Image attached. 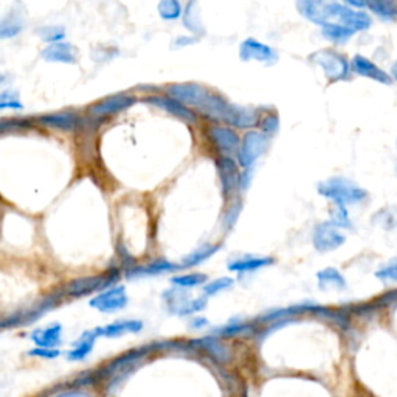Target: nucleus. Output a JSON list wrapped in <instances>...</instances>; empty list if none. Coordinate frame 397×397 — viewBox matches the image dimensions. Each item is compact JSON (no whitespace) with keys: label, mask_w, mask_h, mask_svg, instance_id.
Instances as JSON below:
<instances>
[{"label":"nucleus","mask_w":397,"mask_h":397,"mask_svg":"<svg viewBox=\"0 0 397 397\" xmlns=\"http://www.w3.org/2000/svg\"><path fill=\"white\" fill-rule=\"evenodd\" d=\"M316 188L323 197L332 201L335 205H345V207L363 202L368 197V192L363 188L343 177L327 179L325 182H320Z\"/></svg>","instance_id":"obj_1"},{"label":"nucleus","mask_w":397,"mask_h":397,"mask_svg":"<svg viewBox=\"0 0 397 397\" xmlns=\"http://www.w3.org/2000/svg\"><path fill=\"white\" fill-rule=\"evenodd\" d=\"M309 59L321 67L323 73L326 74V78L332 83L337 81H343L349 78L351 73V62L346 59L345 54H341L335 50H318L309 56Z\"/></svg>","instance_id":"obj_2"},{"label":"nucleus","mask_w":397,"mask_h":397,"mask_svg":"<svg viewBox=\"0 0 397 397\" xmlns=\"http://www.w3.org/2000/svg\"><path fill=\"white\" fill-rule=\"evenodd\" d=\"M326 10V17L329 19H335L338 23L345 25V27L357 31H366L371 28L372 21L368 12H363L360 10H354L351 6L347 5H341V3H326L325 6Z\"/></svg>","instance_id":"obj_3"},{"label":"nucleus","mask_w":397,"mask_h":397,"mask_svg":"<svg viewBox=\"0 0 397 397\" xmlns=\"http://www.w3.org/2000/svg\"><path fill=\"white\" fill-rule=\"evenodd\" d=\"M269 143V135H265L261 130H248L242 136L241 146L238 151V161L239 165L247 170L256 163L258 159L264 154Z\"/></svg>","instance_id":"obj_4"},{"label":"nucleus","mask_w":397,"mask_h":397,"mask_svg":"<svg viewBox=\"0 0 397 397\" xmlns=\"http://www.w3.org/2000/svg\"><path fill=\"white\" fill-rule=\"evenodd\" d=\"M163 300L166 301L167 310L174 315L186 316L197 314L207 307V298H196V300H190L188 294L183 289H172L166 290L163 294Z\"/></svg>","instance_id":"obj_5"},{"label":"nucleus","mask_w":397,"mask_h":397,"mask_svg":"<svg viewBox=\"0 0 397 397\" xmlns=\"http://www.w3.org/2000/svg\"><path fill=\"white\" fill-rule=\"evenodd\" d=\"M116 278H118L116 273L109 272V273H104V275L73 279V281H70L65 285L62 294L67 296H74V298L90 295L93 294V292L108 289L109 285H112V283L116 281Z\"/></svg>","instance_id":"obj_6"},{"label":"nucleus","mask_w":397,"mask_h":397,"mask_svg":"<svg viewBox=\"0 0 397 397\" xmlns=\"http://www.w3.org/2000/svg\"><path fill=\"white\" fill-rule=\"evenodd\" d=\"M92 309H96L103 314H115L128 306V295L124 285H112V287L103 289L99 294L89 301Z\"/></svg>","instance_id":"obj_7"},{"label":"nucleus","mask_w":397,"mask_h":397,"mask_svg":"<svg viewBox=\"0 0 397 397\" xmlns=\"http://www.w3.org/2000/svg\"><path fill=\"white\" fill-rule=\"evenodd\" d=\"M210 141L222 155H238L241 146V136L233 128L222 126V124H210L207 129Z\"/></svg>","instance_id":"obj_8"},{"label":"nucleus","mask_w":397,"mask_h":397,"mask_svg":"<svg viewBox=\"0 0 397 397\" xmlns=\"http://www.w3.org/2000/svg\"><path fill=\"white\" fill-rule=\"evenodd\" d=\"M201 115L207 120L216 124H230L233 114V104L227 101L225 96H222L217 92H210L207 99L198 108Z\"/></svg>","instance_id":"obj_9"},{"label":"nucleus","mask_w":397,"mask_h":397,"mask_svg":"<svg viewBox=\"0 0 397 397\" xmlns=\"http://www.w3.org/2000/svg\"><path fill=\"white\" fill-rule=\"evenodd\" d=\"M167 96L183 103L188 108H201L207 99L210 90L207 87L197 83H177L166 87Z\"/></svg>","instance_id":"obj_10"},{"label":"nucleus","mask_w":397,"mask_h":397,"mask_svg":"<svg viewBox=\"0 0 397 397\" xmlns=\"http://www.w3.org/2000/svg\"><path fill=\"white\" fill-rule=\"evenodd\" d=\"M346 242V236L331 222H321L315 227L312 234V244L316 252L327 253L337 250Z\"/></svg>","instance_id":"obj_11"},{"label":"nucleus","mask_w":397,"mask_h":397,"mask_svg":"<svg viewBox=\"0 0 397 397\" xmlns=\"http://www.w3.org/2000/svg\"><path fill=\"white\" fill-rule=\"evenodd\" d=\"M216 166H217V172H219V179H221V185H222V191L223 196L225 197H232L238 192L241 188V172L238 163L233 157L230 155H221L216 160Z\"/></svg>","instance_id":"obj_12"},{"label":"nucleus","mask_w":397,"mask_h":397,"mask_svg":"<svg viewBox=\"0 0 397 397\" xmlns=\"http://www.w3.org/2000/svg\"><path fill=\"white\" fill-rule=\"evenodd\" d=\"M239 58L244 62L258 61L263 64H275L278 54L275 50L267 43H263L254 39V37H247L239 47Z\"/></svg>","instance_id":"obj_13"},{"label":"nucleus","mask_w":397,"mask_h":397,"mask_svg":"<svg viewBox=\"0 0 397 397\" xmlns=\"http://www.w3.org/2000/svg\"><path fill=\"white\" fill-rule=\"evenodd\" d=\"M135 101L136 99L132 95H128V93H116V95L108 96L101 99V101L92 104L89 108V114L96 118L110 116L129 109Z\"/></svg>","instance_id":"obj_14"},{"label":"nucleus","mask_w":397,"mask_h":397,"mask_svg":"<svg viewBox=\"0 0 397 397\" xmlns=\"http://www.w3.org/2000/svg\"><path fill=\"white\" fill-rule=\"evenodd\" d=\"M146 101L149 104L155 105V108H159L161 110L167 112V114L179 118V120H182L188 124H196L197 123V114L196 112H192L191 108L188 105H185L183 103L177 101V99H174L171 96H147Z\"/></svg>","instance_id":"obj_15"},{"label":"nucleus","mask_w":397,"mask_h":397,"mask_svg":"<svg viewBox=\"0 0 397 397\" xmlns=\"http://www.w3.org/2000/svg\"><path fill=\"white\" fill-rule=\"evenodd\" d=\"M37 123L45 128H53L59 130H78L83 128V118L73 110L54 112V114H45L37 118Z\"/></svg>","instance_id":"obj_16"},{"label":"nucleus","mask_w":397,"mask_h":397,"mask_svg":"<svg viewBox=\"0 0 397 397\" xmlns=\"http://www.w3.org/2000/svg\"><path fill=\"white\" fill-rule=\"evenodd\" d=\"M351 68L358 74V77L372 79V81H376V83H380L385 85H389L391 83H393L391 74H388L383 70V68L378 67L376 62H372L371 59L366 58V56H362V54L354 56L351 61Z\"/></svg>","instance_id":"obj_17"},{"label":"nucleus","mask_w":397,"mask_h":397,"mask_svg":"<svg viewBox=\"0 0 397 397\" xmlns=\"http://www.w3.org/2000/svg\"><path fill=\"white\" fill-rule=\"evenodd\" d=\"M143 329V321L140 320H116L105 326H98L92 329L96 338H116L126 334H136Z\"/></svg>","instance_id":"obj_18"},{"label":"nucleus","mask_w":397,"mask_h":397,"mask_svg":"<svg viewBox=\"0 0 397 397\" xmlns=\"http://www.w3.org/2000/svg\"><path fill=\"white\" fill-rule=\"evenodd\" d=\"M145 352H146V349H143L141 347V349H134L130 352L123 354V356L116 357L115 360H112L109 365H104L101 371H98V377L101 376L103 378H110L112 376L123 374V372L129 369L130 366L136 362V360L145 356Z\"/></svg>","instance_id":"obj_19"},{"label":"nucleus","mask_w":397,"mask_h":397,"mask_svg":"<svg viewBox=\"0 0 397 397\" xmlns=\"http://www.w3.org/2000/svg\"><path fill=\"white\" fill-rule=\"evenodd\" d=\"M41 56L47 62H59V64H74L77 62L74 48L67 42L48 43L41 52Z\"/></svg>","instance_id":"obj_20"},{"label":"nucleus","mask_w":397,"mask_h":397,"mask_svg":"<svg viewBox=\"0 0 397 397\" xmlns=\"http://www.w3.org/2000/svg\"><path fill=\"white\" fill-rule=\"evenodd\" d=\"M326 3L323 0H296V10L300 14L307 19L309 22L323 27L327 21L326 17Z\"/></svg>","instance_id":"obj_21"},{"label":"nucleus","mask_w":397,"mask_h":397,"mask_svg":"<svg viewBox=\"0 0 397 397\" xmlns=\"http://www.w3.org/2000/svg\"><path fill=\"white\" fill-rule=\"evenodd\" d=\"M62 326L59 323H52L45 327H37L31 332L30 338L37 347H56L61 343Z\"/></svg>","instance_id":"obj_22"},{"label":"nucleus","mask_w":397,"mask_h":397,"mask_svg":"<svg viewBox=\"0 0 397 397\" xmlns=\"http://www.w3.org/2000/svg\"><path fill=\"white\" fill-rule=\"evenodd\" d=\"M275 264V258L270 256H242L238 259H233L228 263V270L234 273H248L254 272L264 267H269Z\"/></svg>","instance_id":"obj_23"},{"label":"nucleus","mask_w":397,"mask_h":397,"mask_svg":"<svg viewBox=\"0 0 397 397\" xmlns=\"http://www.w3.org/2000/svg\"><path fill=\"white\" fill-rule=\"evenodd\" d=\"M182 269L172 263H167V261H155V263H151L147 265H141V267H132L126 275L128 278H141V276H155V275H161V273H170L174 270Z\"/></svg>","instance_id":"obj_24"},{"label":"nucleus","mask_w":397,"mask_h":397,"mask_svg":"<svg viewBox=\"0 0 397 397\" xmlns=\"http://www.w3.org/2000/svg\"><path fill=\"white\" fill-rule=\"evenodd\" d=\"M258 121H259V116H258L256 109L233 104V114H232L230 126H234L239 129H250L256 126Z\"/></svg>","instance_id":"obj_25"},{"label":"nucleus","mask_w":397,"mask_h":397,"mask_svg":"<svg viewBox=\"0 0 397 397\" xmlns=\"http://www.w3.org/2000/svg\"><path fill=\"white\" fill-rule=\"evenodd\" d=\"M182 19H183L185 28L190 30L192 34L202 36L205 33L201 10H198L197 0H190V2L186 3V8L182 12Z\"/></svg>","instance_id":"obj_26"},{"label":"nucleus","mask_w":397,"mask_h":397,"mask_svg":"<svg viewBox=\"0 0 397 397\" xmlns=\"http://www.w3.org/2000/svg\"><path fill=\"white\" fill-rule=\"evenodd\" d=\"M95 341L96 337L95 334L92 332V329L90 331H85L81 335L77 343H74L72 349L67 352V358L70 360V362H81V360H84L92 352L93 346H95Z\"/></svg>","instance_id":"obj_27"},{"label":"nucleus","mask_w":397,"mask_h":397,"mask_svg":"<svg viewBox=\"0 0 397 397\" xmlns=\"http://www.w3.org/2000/svg\"><path fill=\"white\" fill-rule=\"evenodd\" d=\"M316 279H318V285L323 290L346 289L345 276L337 269H334V267H326V269L320 270L316 273Z\"/></svg>","instance_id":"obj_28"},{"label":"nucleus","mask_w":397,"mask_h":397,"mask_svg":"<svg viewBox=\"0 0 397 397\" xmlns=\"http://www.w3.org/2000/svg\"><path fill=\"white\" fill-rule=\"evenodd\" d=\"M321 33L326 39L332 41L335 43H345L351 39V37L356 34V31L345 27L338 22H326L321 27Z\"/></svg>","instance_id":"obj_29"},{"label":"nucleus","mask_w":397,"mask_h":397,"mask_svg":"<svg viewBox=\"0 0 397 397\" xmlns=\"http://www.w3.org/2000/svg\"><path fill=\"white\" fill-rule=\"evenodd\" d=\"M368 8L382 21H397V0H369Z\"/></svg>","instance_id":"obj_30"},{"label":"nucleus","mask_w":397,"mask_h":397,"mask_svg":"<svg viewBox=\"0 0 397 397\" xmlns=\"http://www.w3.org/2000/svg\"><path fill=\"white\" fill-rule=\"evenodd\" d=\"M23 21L17 12H10L5 17L0 19V39H11L22 33Z\"/></svg>","instance_id":"obj_31"},{"label":"nucleus","mask_w":397,"mask_h":397,"mask_svg":"<svg viewBox=\"0 0 397 397\" xmlns=\"http://www.w3.org/2000/svg\"><path fill=\"white\" fill-rule=\"evenodd\" d=\"M221 250L219 244H207L201 248H197L196 252H192L182 261V269H190V267H196L198 264H202L203 261L210 259L214 253Z\"/></svg>","instance_id":"obj_32"},{"label":"nucleus","mask_w":397,"mask_h":397,"mask_svg":"<svg viewBox=\"0 0 397 397\" xmlns=\"http://www.w3.org/2000/svg\"><path fill=\"white\" fill-rule=\"evenodd\" d=\"M159 16L163 19V21H177V19L182 17V3L180 0H160L157 5Z\"/></svg>","instance_id":"obj_33"},{"label":"nucleus","mask_w":397,"mask_h":397,"mask_svg":"<svg viewBox=\"0 0 397 397\" xmlns=\"http://www.w3.org/2000/svg\"><path fill=\"white\" fill-rule=\"evenodd\" d=\"M12 110V112H21L23 110V104L21 101L17 90H3L0 92V112Z\"/></svg>","instance_id":"obj_34"},{"label":"nucleus","mask_w":397,"mask_h":397,"mask_svg":"<svg viewBox=\"0 0 397 397\" xmlns=\"http://www.w3.org/2000/svg\"><path fill=\"white\" fill-rule=\"evenodd\" d=\"M41 39L47 43H56L62 42L65 37V28L61 25H47V27H41L37 30Z\"/></svg>","instance_id":"obj_35"},{"label":"nucleus","mask_w":397,"mask_h":397,"mask_svg":"<svg viewBox=\"0 0 397 397\" xmlns=\"http://www.w3.org/2000/svg\"><path fill=\"white\" fill-rule=\"evenodd\" d=\"M205 281H207V275H203V273H188V275L174 276L171 279L172 284H176L177 287H182V289L197 287V285L205 284Z\"/></svg>","instance_id":"obj_36"},{"label":"nucleus","mask_w":397,"mask_h":397,"mask_svg":"<svg viewBox=\"0 0 397 397\" xmlns=\"http://www.w3.org/2000/svg\"><path fill=\"white\" fill-rule=\"evenodd\" d=\"M202 346L207 349L210 354H213V356L221 360V362H225V360L230 358V352L225 346H223L219 340L216 338H203L202 340Z\"/></svg>","instance_id":"obj_37"},{"label":"nucleus","mask_w":397,"mask_h":397,"mask_svg":"<svg viewBox=\"0 0 397 397\" xmlns=\"http://www.w3.org/2000/svg\"><path fill=\"white\" fill-rule=\"evenodd\" d=\"M337 228H351L352 223L349 221V214H347V210L345 205H335L334 203V210H332V217L329 221Z\"/></svg>","instance_id":"obj_38"},{"label":"nucleus","mask_w":397,"mask_h":397,"mask_svg":"<svg viewBox=\"0 0 397 397\" xmlns=\"http://www.w3.org/2000/svg\"><path fill=\"white\" fill-rule=\"evenodd\" d=\"M233 284H234V279L228 278V276L214 279V281H211V283L203 285V294H205V296H213L216 294H219V292L230 289Z\"/></svg>","instance_id":"obj_39"},{"label":"nucleus","mask_w":397,"mask_h":397,"mask_svg":"<svg viewBox=\"0 0 397 397\" xmlns=\"http://www.w3.org/2000/svg\"><path fill=\"white\" fill-rule=\"evenodd\" d=\"M258 124L261 128V132H264L265 135H273L279 129V116L275 112H272V114H267L261 118Z\"/></svg>","instance_id":"obj_40"},{"label":"nucleus","mask_w":397,"mask_h":397,"mask_svg":"<svg viewBox=\"0 0 397 397\" xmlns=\"http://www.w3.org/2000/svg\"><path fill=\"white\" fill-rule=\"evenodd\" d=\"M376 278L380 279V281H391V283H397V259L389 261L388 264H385L380 267L376 273Z\"/></svg>","instance_id":"obj_41"},{"label":"nucleus","mask_w":397,"mask_h":397,"mask_svg":"<svg viewBox=\"0 0 397 397\" xmlns=\"http://www.w3.org/2000/svg\"><path fill=\"white\" fill-rule=\"evenodd\" d=\"M31 357H39V358H45V360H53L56 357L61 356V351L56 349V347H34L30 352Z\"/></svg>","instance_id":"obj_42"},{"label":"nucleus","mask_w":397,"mask_h":397,"mask_svg":"<svg viewBox=\"0 0 397 397\" xmlns=\"http://www.w3.org/2000/svg\"><path fill=\"white\" fill-rule=\"evenodd\" d=\"M30 123L25 120H0V132H10V130H17L22 128H28Z\"/></svg>","instance_id":"obj_43"},{"label":"nucleus","mask_w":397,"mask_h":397,"mask_svg":"<svg viewBox=\"0 0 397 397\" xmlns=\"http://www.w3.org/2000/svg\"><path fill=\"white\" fill-rule=\"evenodd\" d=\"M239 211H241V202H236V203H233V205H230V210H228V213H227V216H225V225H227V228L232 227L233 223L236 222V219H238Z\"/></svg>","instance_id":"obj_44"},{"label":"nucleus","mask_w":397,"mask_h":397,"mask_svg":"<svg viewBox=\"0 0 397 397\" xmlns=\"http://www.w3.org/2000/svg\"><path fill=\"white\" fill-rule=\"evenodd\" d=\"M245 329L244 325H236V323H232V325L227 326V327H221L219 331H214V334H219V335H233V334H239Z\"/></svg>","instance_id":"obj_45"},{"label":"nucleus","mask_w":397,"mask_h":397,"mask_svg":"<svg viewBox=\"0 0 397 397\" xmlns=\"http://www.w3.org/2000/svg\"><path fill=\"white\" fill-rule=\"evenodd\" d=\"M198 39L197 37H192V36H179L176 41H174V47H186V45H192V43H196Z\"/></svg>","instance_id":"obj_46"},{"label":"nucleus","mask_w":397,"mask_h":397,"mask_svg":"<svg viewBox=\"0 0 397 397\" xmlns=\"http://www.w3.org/2000/svg\"><path fill=\"white\" fill-rule=\"evenodd\" d=\"M343 2H345L347 6H351V8L362 10V8H365V6H368L369 0H343Z\"/></svg>","instance_id":"obj_47"},{"label":"nucleus","mask_w":397,"mask_h":397,"mask_svg":"<svg viewBox=\"0 0 397 397\" xmlns=\"http://www.w3.org/2000/svg\"><path fill=\"white\" fill-rule=\"evenodd\" d=\"M207 320L205 318H194L191 321V327H194V329H201V327H203L205 325H207Z\"/></svg>","instance_id":"obj_48"},{"label":"nucleus","mask_w":397,"mask_h":397,"mask_svg":"<svg viewBox=\"0 0 397 397\" xmlns=\"http://www.w3.org/2000/svg\"><path fill=\"white\" fill-rule=\"evenodd\" d=\"M58 397H89V396L81 394V393H67V394H61Z\"/></svg>","instance_id":"obj_49"},{"label":"nucleus","mask_w":397,"mask_h":397,"mask_svg":"<svg viewBox=\"0 0 397 397\" xmlns=\"http://www.w3.org/2000/svg\"><path fill=\"white\" fill-rule=\"evenodd\" d=\"M391 78H393L394 81H397V61L394 62L393 68H391Z\"/></svg>","instance_id":"obj_50"},{"label":"nucleus","mask_w":397,"mask_h":397,"mask_svg":"<svg viewBox=\"0 0 397 397\" xmlns=\"http://www.w3.org/2000/svg\"><path fill=\"white\" fill-rule=\"evenodd\" d=\"M5 79H6V77H5V74H3L2 72H0V84H2V83H3V81H5Z\"/></svg>","instance_id":"obj_51"}]
</instances>
